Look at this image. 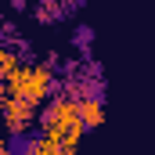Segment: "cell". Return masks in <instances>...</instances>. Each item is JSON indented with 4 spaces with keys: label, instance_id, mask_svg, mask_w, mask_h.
Listing matches in <instances>:
<instances>
[{
    "label": "cell",
    "instance_id": "5b68a950",
    "mask_svg": "<svg viewBox=\"0 0 155 155\" xmlns=\"http://www.w3.org/2000/svg\"><path fill=\"white\" fill-rule=\"evenodd\" d=\"M72 43H76L79 51H87V47L94 43V29H87V25H79L76 33H72Z\"/></svg>",
    "mask_w": 155,
    "mask_h": 155
},
{
    "label": "cell",
    "instance_id": "7a4b0ae2",
    "mask_svg": "<svg viewBox=\"0 0 155 155\" xmlns=\"http://www.w3.org/2000/svg\"><path fill=\"white\" fill-rule=\"evenodd\" d=\"M0 108H4V123H7V134H29V126L36 123V112L40 105H33L29 97H4L0 101Z\"/></svg>",
    "mask_w": 155,
    "mask_h": 155
},
{
    "label": "cell",
    "instance_id": "277c9868",
    "mask_svg": "<svg viewBox=\"0 0 155 155\" xmlns=\"http://www.w3.org/2000/svg\"><path fill=\"white\" fill-rule=\"evenodd\" d=\"M36 155H65V148H61L54 137L43 134V137H36Z\"/></svg>",
    "mask_w": 155,
    "mask_h": 155
},
{
    "label": "cell",
    "instance_id": "6da1fadb",
    "mask_svg": "<svg viewBox=\"0 0 155 155\" xmlns=\"http://www.w3.org/2000/svg\"><path fill=\"white\" fill-rule=\"evenodd\" d=\"M29 97L33 105L40 101H47L51 94H54V72H51V65H33V61H25L22 69H18V76L7 79L4 83V97Z\"/></svg>",
    "mask_w": 155,
    "mask_h": 155
},
{
    "label": "cell",
    "instance_id": "3957f363",
    "mask_svg": "<svg viewBox=\"0 0 155 155\" xmlns=\"http://www.w3.org/2000/svg\"><path fill=\"white\" fill-rule=\"evenodd\" d=\"M76 116H79V123H83L87 130H97V126L105 123V105L94 101V97H79L76 101Z\"/></svg>",
    "mask_w": 155,
    "mask_h": 155
}]
</instances>
